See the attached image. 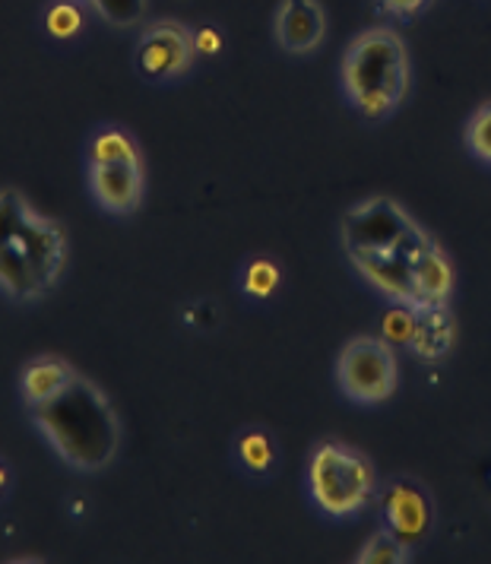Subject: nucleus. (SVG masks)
I'll use <instances>...</instances> for the list:
<instances>
[{
    "mask_svg": "<svg viewBox=\"0 0 491 564\" xmlns=\"http://www.w3.org/2000/svg\"><path fill=\"white\" fill-rule=\"evenodd\" d=\"M413 280L418 302H450L454 292V263L450 257L440 251V245L435 238H428L418 254H413Z\"/></svg>",
    "mask_w": 491,
    "mask_h": 564,
    "instance_id": "nucleus-13",
    "label": "nucleus"
},
{
    "mask_svg": "<svg viewBox=\"0 0 491 564\" xmlns=\"http://www.w3.org/2000/svg\"><path fill=\"white\" fill-rule=\"evenodd\" d=\"M234 457L251 476H270L276 466V441L266 429H241L234 437Z\"/></svg>",
    "mask_w": 491,
    "mask_h": 564,
    "instance_id": "nucleus-15",
    "label": "nucleus"
},
{
    "mask_svg": "<svg viewBox=\"0 0 491 564\" xmlns=\"http://www.w3.org/2000/svg\"><path fill=\"white\" fill-rule=\"evenodd\" d=\"M374 466L362 451L342 441H320L310 451L308 460V495L317 511L327 517H356L374 498Z\"/></svg>",
    "mask_w": 491,
    "mask_h": 564,
    "instance_id": "nucleus-4",
    "label": "nucleus"
},
{
    "mask_svg": "<svg viewBox=\"0 0 491 564\" xmlns=\"http://www.w3.org/2000/svg\"><path fill=\"white\" fill-rule=\"evenodd\" d=\"M410 552L400 539L393 536L390 530H378L374 536L364 542V549L359 552V564H403L410 562Z\"/></svg>",
    "mask_w": 491,
    "mask_h": 564,
    "instance_id": "nucleus-17",
    "label": "nucleus"
},
{
    "mask_svg": "<svg viewBox=\"0 0 491 564\" xmlns=\"http://www.w3.org/2000/svg\"><path fill=\"white\" fill-rule=\"evenodd\" d=\"M396 352L384 336H352L337 359L339 390L362 406H374L396 390Z\"/></svg>",
    "mask_w": 491,
    "mask_h": 564,
    "instance_id": "nucleus-6",
    "label": "nucleus"
},
{
    "mask_svg": "<svg viewBox=\"0 0 491 564\" xmlns=\"http://www.w3.org/2000/svg\"><path fill=\"white\" fill-rule=\"evenodd\" d=\"M194 45H197V52L212 54L219 48V35L216 32H209V29H200L197 35H194Z\"/></svg>",
    "mask_w": 491,
    "mask_h": 564,
    "instance_id": "nucleus-24",
    "label": "nucleus"
},
{
    "mask_svg": "<svg viewBox=\"0 0 491 564\" xmlns=\"http://www.w3.org/2000/svg\"><path fill=\"white\" fill-rule=\"evenodd\" d=\"M70 511H74V517H83V511H86V501L74 498V501H70Z\"/></svg>",
    "mask_w": 491,
    "mask_h": 564,
    "instance_id": "nucleus-26",
    "label": "nucleus"
},
{
    "mask_svg": "<svg viewBox=\"0 0 491 564\" xmlns=\"http://www.w3.org/2000/svg\"><path fill=\"white\" fill-rule=\"evenodd\" d=\"M381 513L384 523L393 536L400 539L406 549H413L415 542L428 536L432 523H435V508H432V495L425 491L422 482L415 479H393L384 495H381Z\"/></svg>",
    "mask_w": 491,
    "mask_h": 564,
    "instance_id": "nucleus-8",
    "label": "nucleus"
},
{
    "mask_svg": "<svg viewBox=\"0 0 491 564\" xmlns=\"http://www.w3.org/2000/svg\"><path fill=\"white\" fill-rule=\"evenodd\" d=\"M463 140L469 153L476 155L482 165H491V102L479 105L463 128Z\"/></svg>",
    "mask_w": 491,
    "mask_h": 564,
    "instance_id": "nucleus-18",
    "label": "nucleus"
},
{
    "mask_svg": "<svg viewBox=\"0 0 491 564\" xmlns=\"http://www.w3.org/2000/svg\"><path fill=\"white\" fill-rule=\"evenodd\" d=\"M89 191L108 213H133L143 200V169L140 162L89 165Z\"/></svg>",
    "mask_w": 491,
    "mask_h": 564,
    "instance_id": "nucleus-11",
    "label": "nucleus"
},
{
    "mask_svg": "<svg viewBox=\"0 0 491 564\" xmlns=\"http://www.w3.org/2000/svg\"><path fill=\"white\" fill-rule=\"evenodd\" d=\"M339 238L346 251H378V248H400L413 260V254L432 238L415 223L413 216L390 197H368L346 209L339 223Z\"/></svg>",
    "mask_w": 491,
    "mask_h": 564,
    "instance_id": "nucleus-5",
    "label": "nucleus"
},
{
    "mask_svg": "<svg viewBox=\"0 0 491 564\" xmlns=\"http://www.w3.org/2000/svg\"><path fill=\"white\" fill-rule=\"evenodd\" d=\"M435 0H378V7L393 17V20H415L418 13H425Z\"/></svg>",
    "mask_w": 491,
    "mask_h": 564,
    "instance_id": "nucleus-23",
    "label": "nucleus"
},
{
    "mask_svg": "<svg viewBox=\"0 0 491 564\" xmlns=\"http://www.w3.org/2000/svg\"><path fill=\"white\" fill-rule=\"evenodd\" d=\"M342 93L349 105L381 121L393 115L410 93V52L406 42L388 26H374L356 35L342 54Z\"/></svg>",
    "mask_w": 491,
    "mask_h": 564,
    "instance_id": "nucleus-3",
    "label": "nucleus"
},
{
    "mask_svg": "<svg viewBox=\"0 0 491 564\" xmlns=\"http://www.w3.org/2000/svg\"><path fill=\"white\" fill-rule=\"evenodd\" d=\"M410 336H413V308L410 305L390 308V314L384 317V339L388 343H406L410 346Z\"/></svg>",
    "mask_w": 491,
    "mask_h": 564,
    "instance_id": "nucleus-22",
    "label": "nucleus"
},
{
    "mask_svg": "<svg viewBox=\"0 0 491 564\" xmlns=\"http://www.w3.org/2000/svg\"><path fill=\"white\" fill-rule=\"evenodd\" d=\"M276 42L288 54H310L327 35V13L320 0H283L276 10Z\"/></svg>",
    "mask_w": 491,
    "mask_h": 564,
    "instance_id": "nucleus-10",
    "label": "nucleus"
},
{
    "mask_svg": "<svg viewBox=\"0 0 491 564\" xmlns=\"http://www.w3.org/2000/svg\"><path fill=\"white\" fill-rule=\"evenodd\" d=\"M457 339V321L447 302H418L413 305V336L410 352L422 361H440Z\"/></svg>",
    "mask_w": 491,
    "mask_h": 564,
    "instance_id": "nucleus-12",
    "label": "nucleus"
},
{
    "mask_svg": "<svg viewBox=\"0 0 491 564\" xmlns=\"http://www.w3.org/2000/svg\"><path fill=\"white\" fill-rule=\"evenodd\" d=\"M92 7L114 26H133L143 17L146 0H92Z\"/></svg>",
    "mask_w": 491,
    "mask_h": 564,
    "instance_id": "nucleus-20",
    "label": "nucleus"
},
{
    "mask_svg": "<svg viewBox=\"0 0 491 564\" xmlns=\"http://www.w3.org/2000/svg\"><path fill=\"white\" fill-rule=\"evenodd\" d=\"M32 419L42 429V435L52 441L61 460L77 469H102L118 454V412L92 381L74 378V384L64 387L54 400L32 406Z\"/></svg>",
    "mask_w": 491,
    "mask_h": 564,
    "instance_id": "nucleus-2",
    "label": "nucleus"
},
{
    "mask_svg": "<svg viewBox=\"0 0 491 564\" xmlns=\"http://www.w3.org/2000/svg\"><path fill=\"white\" fill-rule=\"evenodd\" d=\"M45 26H48V32H52L54 39H70V35H77L79 26H83V17H79V10L74 3L61 0V3H54L52 10H48Z\"/></svg>",
    "mask_w": 491,
    "mask_h": 564,
    "instance_id": "nucleus-21",
    "label": "nucleus"
},
{
    "mask_svg": "<svg viewBox=\"0 0 491 564\" xmlns=\"http://www.w3.org/2000/svg\"><path fill=\"white\" fill-rule=\"evenodd\" d=\"M194 35L182 23H153L143 29L137 42V70L153 83H168V79L184 77L194 67Z\"/></svg>",
    "mask_w": 491,
    "mask_h": 564,
    "instance_id": "nucleus-7",
    "label": "nucleus"
},
{
    "mask_svg": "<svg viewBox=\"0 0 491 564\" xmlns=\"http://www.w3.org/2000/svg\"><path fill=\"white\" fill-rule=\"evenodd\" d=\"M7 486H10V469H7V463L0 460V495L7 491Z\"/></svg>",
    "mask_w": 491,
    "mask_h": 564,
    "instance_id": "nucleus-25",
    "label": "nucleus"
},
{
    "mask_svg": "<svg viewBox=\"0 0 491 564\" xmlns=\"http://www.w3.org/2000/svg\"><path fill=\"white\" fill-rule=\"evenodd\" d=\"M74 368L67 365V361L61 359H35L32 365H26V371H23V397H26L29 406H42V403H48L54 400L64 387L74 384Z\"/></svg>",
    "mask_w": 491,
    "mask_h": 564,
    "instance_id": "nucleus-14",
    "label": "nucleus"
},
{
    "mask_svg": "<svg viewBox=\"0 0 491 564\" xmlns=\"http://www.w3.org/2000/svg\"><path fill=\"white\" fill-rule=\"evenodd\" d=\"M108 162H140L137 143L124 130L102 128L89 140V165H108Z\"/></svg>",
    "mask_w": 491,
    "mask_h": 564,
    "instance_id": "nucleus-16",
    "label": "nucleus"
},
{
    "mask_svg": "<svg viewBox=\"0 0 491 564\" xmlns=\"http://www.w3.org/2000/svg\"><path fill=\"white\" fill-rule=\"evenodd\" d=\"M241 285H244V292L254 295V299H270L273 289L280 285V267H276L273 260H266V257H258V260H251V263L244 267Z\"/></svg>",
    "mask_w": 491,
    "mask_h": 564,
    "instance_id": "nucleus-19",
    "label": "nucleus"
},
{
    "mask_svg": "<svg viewBox=\"0 0 491 564\" xmlns=\"http://www.w3.org/2000/svg\"><path fill=\"white\" fill-rule=\"evenodd\" d=\"M67 263V231L20 191H0V289L20 302L52 292Z\"/></svg>",
    "mask_w": 491,
    "mask_h": 564,
    "instance_id": "nucleus-1",
    "label": "nucleus"
},
{
    "mask_svg": "<svg viewBox=\"0 0 491 564\" xmlns=\"http://www.w3.org/2000/svg\"><path fill=\"white\" fill-rule=\"evenodd\" d=\"M352 267L359 270L368 285H374L381 295H388L393 305H418L415 292L413 263L400 248H378V251H346Z\"/></svg>",
    "mask_w": 491,
    "mask_h": 564,
    "instance_id": "nucleus-9",
    "label": "nucleus"
}]
</instances>
